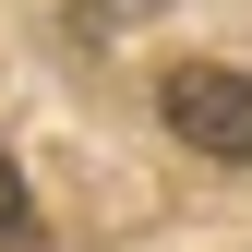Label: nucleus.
I'll list each match as a JSON object with an SVG mask.
<instances>
[{
  "mask_svg": "<svg viewBox=\"0 0 252 252\" xmlns=\"http://www.w3.org/2000/svg\"><path fill=\"white\" fill-rule=\"evenodd\" d=\"M156 108H168V132L192 144V156H228V168H252V72L180 60V72L156 84Z\"/></svg>",
  "mask_w": 252,
  "mask_h": 252,
  "instance_id": "f257e3e1",
  "label": "nucleus"
},
{
  "mask_svg": "<svg viewBox=\"0 0 252 252\" xmlns=\"http://www.w3.org/2000/svg\"><path fill=\"white\" fill-rule=\"evenodd\" d=\"M72 12H84V24H144L156 0H72Z\"/></svg>",
  "mask_w": 252,
  "mask_h": 252,
  "instance_id": "f03ea898",
  "label": "nucleus"
},
{
  "mask_svg": "<svg viewBox=\"0 0 252 252\" xmlns=\"http://www.w3.org/2000/svg\"><path fill=\"white\" fill-rule=\"evenodd\" d=\"M24 228V180H12V156H0V240Z\"/></svg>",
  "mask_w": 252,
  "mask_h": 252,
  "instance_id": "7ed1b4c3",
  "label": "nucleus"
}]
</instances>
